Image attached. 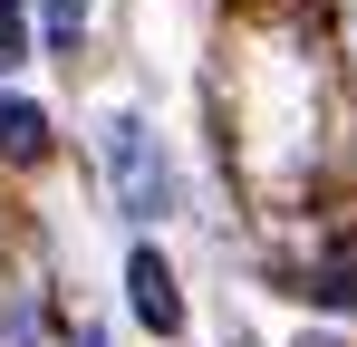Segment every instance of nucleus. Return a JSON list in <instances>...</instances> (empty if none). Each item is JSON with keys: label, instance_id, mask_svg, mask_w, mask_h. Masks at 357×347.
<instances>
[{"label": "nucleus", "instance_id": "nucleus-6", "mask_svg": "<svg viewBox=\"0 0 357 347\" xmlns=\"http://www.w3.org/2000/svg\"><path fill=\"white\" fill-rule=\"evenodd\" d=\"M49 39H59V49H77V0H49Z\"/></svg>", "mask_w": 357, "mask_h": 347}, {"label": "nucleus", "instance_id": "nucleus-5", "mask_svg": "<svg viewBox=\"0 0 357 347\" xmlns=\"http://www.w3.org/2000/svg\"><path fill=\"white\" fill-rule=\"evenodd\" d=\"M29 58V20H20V0H0V68H20Z\"/></svg>", "mask_w": 357, "mask_h": 347}, {"label": "nucleus", "instance_id": "nucleus-4", "mask_svg": "<svg viewBox=\"0 0 357 347\" xmlns=\"http://www.w3.org/2000/svg\"><path fill=\"white\" fill-rule=\"evenodd\" d=\"M319 309H357V241H338L328 261H319V280H309Z\"/></svg>", "mask_w": 357, "mask_h": 347}, {"label": "nucleus", "instance_id": "nucleus-1", "mask_svg": "<svg viewBox=\"0 0 357 347\" xmlns=\"http://www.w3.org/2000/svg\"><path fill=\"white\" fill-rule=\"evenodd\" d=\"M107 155H116L126 213H135V222H155V213L174 203V174H165V155H155V135H145V125H116V135H107Z\"/></svg>", "mask_w": 357, "mask_h": 347}, {"label": "nucleus", "instance_id": "nucleus-3", "mask_svg": "<svg viewBox=\"0 0 357 347\" xmlns=\"http://www.w3.org/2000/svg\"><path fill=\"white\" fill-rule=\"evenodd\" d=\"M0 155L10 164H39L49 155V116L29 107V97H0Z\"/></svg>", "mask_w": 357, "mask_h": 347}, {"label": "nucleus", "instance_id": "nucleus-2", "mask_svg": "<svg viewBox=\"0 0 357 347\" xmlns=\"http://www.w3.org/2000/svg\"><path fill=\"white\" fill-rule=\"evenodd\" d=\"M126 289H135V318H145L155 338H174V328H183V299H174V270H165L155 251H135V261H126Z\"/></svg>", "mask_w": 357, "mask_h": 347}, {"label": "nucleus", "instance_id": "nucleus-7", "mask_svg": "<svg viewBox=\"0 0 357 347\" xmlns=\"http://www.w3.org/2000/svg\"><path fill=\"white\" fill-rule=\"evenodd\" d=\"M299 347H338V338H299Z\"/></svg>", "mask_w": 357, "mask_h": 347}]
</instances>
